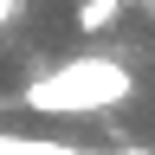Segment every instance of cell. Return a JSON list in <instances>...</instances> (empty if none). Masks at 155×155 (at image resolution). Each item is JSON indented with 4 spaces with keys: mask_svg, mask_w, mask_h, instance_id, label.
I'll return each mask as SVG.
<instances>
[{
    "mask_svg": "<svg viewBox=\"0 0 155 155\" xmlns=\"http://www.w3.org/2000/svg\"><path fill=\"white\" fill-rule=\"evenodd\" d=\"M123 7H129V0H123Z\"/></svg>",
    "mask_w": 155,
    "mask_h": 155,
    "instance_id": "277c9868",
    "label": "cell"
},
{
    "mask_svg": "<svg viewBox=\"0 0 155 155\" xmlns=\"http://www.w3.org/2000/svg\"><path fill=\"white\" fill-rule=\"evenodd\" d=\"M136 91V78L123 58H71V65H52L45 78L26 84V110L39 116H91V110H116Z\"/></svg>",
    "mask_w": 155,
    "mask_h": 155,
    "instance_id": "6da1fadb",
    "label": "cell"
},
{
    "mask_svg": "<svg viewBox=\"0 0 155 155\" xmlns=\"http://www.w3.org/2000/svg\"><path fill=\"white\" fill-rule=\"evenodd\" d=\"M123 0H78V32H110Z\"/></svg>",
    "mask_w": 155,
    "mask_h": 155,
    "instance_id": "7a4b0ae2",
    "label": "cell"
},
{
    "mask_svg": "<svg viewBox=\"0 0 155 155\" xmlns=\"http://www.w3.org/2000/svg\"><path fill=\"white\" fill-rule=\"evenodd\" d=\"M7 19H13V0H0V26H7Z\"/></svg>",
    "mask_w": 155,
    "mask_h": 155,
    "instance_id": "3957f363",
    "label": "cell"
}]
</instances>
